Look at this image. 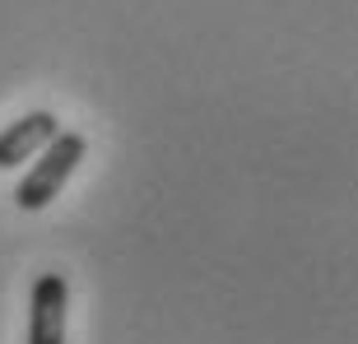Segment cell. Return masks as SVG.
Segmentation results:
<instances>
[{"mask_svg":"<svg viewBox=\"0 0 358 344\" xmlns=\"http://www.w3.org/2000/svg\"><path fill=\"white\" fill-rule=\"evenodd\" d=\"M38 154L42 159L33 163V172L14 186V205H19V210H47V205L66 191L70 172L80 168V159L89 154V140H84L80 131H56Z\"/></svg>","mask_w":358,"mask_h":344,"instance_id":"6da1fadb","label":"cell"},{"mask_svg":"<svg viewBox=\"0 0 358 344\" xmlns=\"http://www.w3.org/2000/svg\"><path fill=\"white\" fill-rule=\"evenodd\" d=\"M66 307H70V284L56 270L33 279L28 298V344H66Z\"/></svg>","mask_w":358,"mask_h":344,"instance_id":"7a4b0ae2","label":"cell"},{"mask_svg":"<svg viewBox=\"0 0 358 344\" xmlns=\"http://www.w3.org/2000/svg\"><path fill=\"white\" fill-rule=\"evenodd\" d=\"M56 131H61V121H56L52 112H28V117H19L14 126H5V131H0V168H19L24 159H33Z\"/></svg>","mask_w":358,"mask_h":344,"instance_id":"3957f363","label":"cell"}]
</instances>
